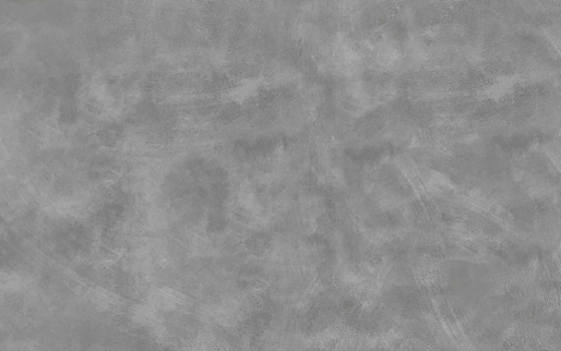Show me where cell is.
<instances>
[{"label":"cell","instance_id":"6da1fadb","mask_svg":"<svg viewBox=\"0 0 561 351\" xmlns=\"http://www.w3.org/2000/svg\"><path fill=\"white\" fill-rule=\"evenodd\" d=\"M548 303L561 313V287L549 289L546 292Z\"/></svg>","mask_w":561,"mask_h":351}]
</instances>
